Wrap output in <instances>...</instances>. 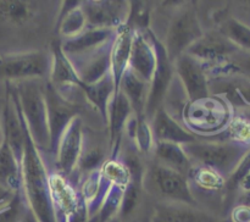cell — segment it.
Masks as SVG:
<instances>
[{
	"label": "cell",
	"mask_w": 250,
	"mask_h": 222,
	"mask_svg": "<svg viewBox=\"0 0 250 222\" xmlns=\"http://www.w3.org/2000/svg\"><path fill=\"white\" fill-rule=\"evenodd\" d=\"M23 119V117H22ZM24 148L21 159V192L27 207L38 222H59L58 211L53 202L49 172L41 151L24 124Z\"/></svg>",
	"instance_id": "1"
},
{
	"label": "cell",
	"mask_w": 250,
	"mask_h": 222,
	"mask_svg": "<svg viewBox=\"0 0 250 222\" xmlns=\"http://www.w3.org/2000/svg\"><path fill=\"white\" fill-rule=\"evenodd\" d=\"M24 124L39 150L50 151L44 84L41 80L19 81L12 84Z\"/></svg>",
	"instance_id": "2"
},
{
	"label": "cell",
	"mask_w": 250,
	"mask_h": 222,
	"mask_svg": "<svg viewBox=\"0 0 250 222\" xmlns=\"http://www.w3.org/2000/svg\"><path fill=\"white\" fill-rule=\"evenodd\" d=\"M182 146L193 165L211 168L225 181L248 151V146L232 141H204L198 139Z\"/></svg>",
	"instance_id": "3"
},
{
	"label": "cell",
	"mask_w": 250,
	"mask_h": 222,
	"mask_svg": "<svg viewBox=\"0 0 250 222\" xmlns=\"http://www.w3.org/2000/svg\"><path fill=\"white\" fill-rule=\"evenodd\" d=\"M143 189L163 199L164 202L197 206L187 176L158 161H154L144 170Z\"/></svg>",
	"instance_id": "4"
},
{
	"label": "cell",
	"mask_w": 250,
	"mask_h": 222,
	"mask_svg": "<svg viewBox=\"0 0 250 222\" xmlns=\"http://www.w3.org/2000/svg\"><path fill=\"white\" fill-rule=\"evenodd\" d=\"M204 34L199 17L192 6L181 7L171 19L163 43L171 62L185 54Z\"/></svg>",
	"instance_id": "5"
},
{
	"label": "cell",
	"mask_w": 250,
	"mask_h": 222,
	"mask_svg": "<svg viewBox=\"0 0 250 222\" xmlns=\"http://www.w3.org/2000/svg\"><path fill=\"white\" fill-rule=\"evenodd\" d=\"M50 54L43 50L0 55V80H42L50 73Z\"/></svg>",
	"instance_id": "6"
},
{
	"label": "cell",
	"mask_w": 250,
	"mask_h": 222,
	"mask_svg": "<svg viewBox=\"0 0 250 222\" xmlns=\"http://www.w3.org/2000/svg\"><path fill=\"white\" fill-rule=\"evenodd\" d=\"M44 97L50 138V151L55 153L59 141L66 127L75 117L78 116V109L75 102L61 94L50 82L44 84Z\"/></svg>",
	"instance_id": "7"
},
{
	"label": "cell",
	"mask_w": 250,
	"mask_h": 222,
	"mask_svg": "<svg viewBox=\"0 0 250 222\" xmlns=\"http://www.w3.org/2000/svg\"><path fill=\"white\" fill-rule=\"evenodd\" d=\"M151 41H153L154 49L156 55V66L154 70L153 77L149 83L148 98H146V110H144V117L150 121L156 111L164 106V101L167 95L168 88L173 81V65L167 58L163 41L159 40L156 37L150 33Z\"/></svg>",
	"instance_id": "8"
},
{
	"label": "cell",
	"mask_w": 250,
	"mask_h": 222,
	"mask_svg": "<svg viewBox=\"0 0 250 222\" xmlns=\"http://www.w3.org/2000/svg\"><path fill=\"white\" fill-rule=\"evenodd\" d=\"M172 65L173 71L177 75L181 87L185 90L189 102L210 97L207 68L204 63L185 53L178 56Z\"/></svg>",
	"instance_id": "9"
},
{
	"label": "cell",
	"mask_w": 250,
	"mask_h": 222,
	"mask_svg": "<svg viewBox=\"0 0 250 222\" xmlns=\"http://www.w3.org/2000/svg\"><path fill=\"white\" fill-rule=\"evenodd\" d=\"M239 50L241 49L237 48L219 31H210L203 34L186 53L204 63L205 68H209L225 62L239 53Z\"/></svg>",
	"instance_id": "10"
},
{
	"label": "cell",
	"mask_w": 250,
	"mask_h": 222,
	"mask_svg": "<svg viewBox=\"0 0 250 222\" xmlns=\"http://www.w3.org/2000/svg\"><path fill=\"white\" fill-rule=\"evenodd\" d=\"M81 9L87 22V28L117 29L127 21L128 1H81Z\"/></svg>",
	"instance_id": "11"
},
{
	"label": "cell",
	"mask_w": 250,
	"mask_h": 222,
	"mask_svg": "<svg viewBox=\"0 0 250 222\" xmlns=\"http://www.w3.org/2000/svg\"><path fill=\"white\" fill-rule=\"evenodd\" d=\"M6 100L1 110V128L4 141L21 163L24 148V126L14 87L7 82Z\"/></svg>",
	"instance_id": "12"
},
{
	"label": "cell",
	"mask_w": 250,
	"mask_h": 222,
	"mask_svg": "<svg viewBox=\"0 0 250 222\" xmlns=\"http://www.w3.org/2000/svg\"><path fill=\"white\" fill-rule=\"evenodd\" d=\"M185 120L192 129L215 131L229 120V107L225 101L212 99L210 95L205 99L189 102L185 110Z\"/></svg>",
	"instance_id": "13"
},
{
	"label": "cell",
	"mask_w": 250,
	"mask_h": 222,
	"mask_svg": "<svg viewBox=\"0 0 250 222\" xmlns=\"http://www.w3.org/2000/svg\"><path fill=\"white\" fill-rule=\"evenodd\" d=\"M83 143V123L80 116L75 117L63 131L56 148V166L59 172L70 176L76 171Z\"/></svg>",
	"instance_id": "14"
},
{
	"label": "cell",
	"mask_w": 250,
	"mask_h": 222,
	"mask_svg": "<svg viewBox=\"0 0 250 222\" xmlns=\"http://www.w3.org/2000/svg\"><path fill=\"white\" fill-rule=\"evenodd\" d=\"M116 29L111 28H87L78 36L61 40V49L67 56L68 60L83 58L106 44L111 43L114 39Z\"/></svg>",
	"instance_id": "15"
},
{
	"label": "cell",
	"mask_w": 250,
	"mask_h": 222,
	"mask_svg": "<svg viewBox=\"0 0 250 222\" xmlns=\"http://www.w3.org/2000/svg\"><path fill=\"white\" fill-rule=\"evenodd\" d=\"M133 114L131 104L120 90L115 92L107 106L106 122L109 124V150L110 160H116L119 156L121 139L126 129L127 121Z\"/></svg>",
	"instance_id": "16"
},
{
	"label": "cell",
	"mask_w": 250,
	"mask_h": 222,
	"mask_svg": "<svg viewBox=\"0 0 250 222\" xmlns=\"http://www.w3.org/2000/svg\"><path fill=\"white\" fill-rule=\"evenodd\" d=\"M155 143H173L185 145L198 141L195 134L186 129L167 110L161 106L149 121Z\"/></svg>",
	"instance_id": "17"
},
{
	"label": "cell",
	"mask_w": 250,
	"mask_h": 222,
	"mask_svg": "<svg viewBox=\"0 0 250 222\" xmlns=\"http://www.w3.org/2000/svg\"><path fill=\"white\" fill-rule=\"evenodd\" d=\"M156 66V55L150 32L134 31L132 39L128 67L137 76L150 83Z\"/></svg>",
	"instance_id": "18"
},
{
	"label": "cell",
	"mask_w": 250,
	"mask_h": 222,
	"mask_svg": "<svg viewBox=\"0 0 250 222\" xmlns=\"http://www.w3.org/2000/svg\"><path fill=\"white\" fill-rule=\"evenodd\" d=\"M111 45L112 41L100 48L99 50L89 54V55L71 61L81 83L92 84V83L102 80L104 76H106L110 72V68H111V60H110Z\"/></svg>",
	"instance_id": "19"
},
{
	"label": "cell",
	"mask_w": 250,
	"mask_h": 222,
	"mask_svg": "<svg viewBox=\"0 0 250 222\" xmlns=\"http://www.w3.org/2000/svg\"><path fill=\"white\" fill-rule=\"evenodd\" d=\"M51 66L49 73V82L59 90L63 92L71 87L80 88V80L75 67L61 49L60 39H54L50 45Z\"/></svg>",
	"instance_id": "20"
},
{
	"label": "cell",
	"mask_w": 250,
	"mask_h": 222,
	"mask_svg": "<svg viewBox=\"0 0 250 222\" xmlns=\"http://www.w3.org/2000/svg\"><path fill=\"white\" fill-rule=\"evenodd\" d=\"M150 222H221L214 215L199 207L185 204L159 202Z\"/></svg>",
	"instance_id": "21"
},
{
	"label": "cell",
	"mask_w": 250,
	"mask_h": 222,
	"mask_svg": "<svg viewBox=\"0 0 250 222\" xmlns=\"http://www.w3.org/2000/svg\"><path fill=\"white\" fill-rule=\"evenodd\" d=\"M132 39H133V31L129 29L126 24L116 29L114 40H112L111 54H110V60H111L110 72H111L112 78H114L116 92L119 89L120 81H121L122 76L128 68Z\"/></svg>",
	"instance_id": "22"
},
{
	"label": "cell",
	"mask_w": 250,
	"mask_h": 222,
	"mask_svg": "<svg viewBox=\"0 0 250 222\" xmlns=\"http://www.w3.org/2000/svg\"><path fill=\"white\" fill-rule=\"evenodd\" d=\"M125 94L131 104L132 110L136 117H144L146 98L149 92V83L137 76L131 68H127L126 72L120 81L119 89Z\"/></svg>",
	"instance_id": "23"
},
{
	"label": "cell",
	"mask_w": 250,
	"mask_h": 222,
	"mask_svg": "<svg viewBox=\"0 0 250 222\" xmlns=\"http://www.w3.org/2000/svg\"><path fill=\"white\" fill-rule=\"evenodd\" d=\"M80 89L83 93L85 99H87V101L92 104L94 109H97L98 112L102 115L103 119L106 121L107 106H109L112 95L116 92V87H115L111 72H109L102 80L92 83V84L80 83Z\"/></svg>",
	"instance_id": "24"
},
{
	"label": "cell",
	"mask_w": 250,
	"mask_h": 222,
	"mask_svg": "<svg viewBox=\"0 0 250 222\" xmlns=\"http://www.w3.org/2000/svg\"><path fill=\"white\" fill-rule=\"evenodd\" d=\"M153 150L155 161L159 163L183 173L187 177L189 176L194 165L183 150L182 145L173 143H155Z\"/></svg>",
	"instance_id": "25"
},
{
	"label": "cell",
	"mask_w": 250,
	"mask_h": 222,
	"mask_svg": "<svg viewBox=\"0 0 250 222\" xmlns=\"http://www.w3.org/2000/svg\"><path fill=\"white\" fill-rule=\"evenodd\" d=\"M0 187L11 193L21 190V163L4 139L0 143Z\"/></svg>",
	"instance_id": "26"
},
{
	"label": "cell",
	"mask_w": 250,
	"mask_h": 222,
	"mask_svg": "<svg viewBox=\"0 0 250 222\" xmlns=\"http://www.w3.org/2000/svg\"><path fill=\"white\" fill-rule=\"evenodd\" d=\"M105 163V150L99 143H95L92 137L87 136L83 132V143L78 159L77 168L81 172H87L88 175L100 170Z\"/></svg>",
	"instance_id": "27"
},
{
	"label": "cell",
	"mask_w": 250,
	"mask_h": 222,
	"mask_svg": "<svg viewBox=\"0 0 250 222\" xmlns=\"http://www.w3.org/2000/svg\"><path fill=\"white\" fill-rule=\"evenodd\" d=\"M126 129L129 137L134 141L137 150L144 154H148L153 150V133H151L150 123L146 117H136L132 115L127 121Z\"/></svg>",
	"instance_id": "28"
},
{
	"label": "cell",
	"mask_w": 250,
	"mask_h": 222,
	"mask_svg": "<svg viewBox=\"0 0 250 222\" xmlns=\"http://www.w3.org/2000/svg\"><path fill=\"white\" fill-rule=\"evenodd\" d=\"M29 1L6 0L0 1V17L12 26H24L33 19V6Z\"/></svg>",
	"instance_id": "29"
},
{
	"label": "cell",
	"mask_w": 250,
	"mask_h": 222,
	"mask_svg": "<svg viewBox=\"0 0 250 222\" xmlns=\"http://www.w3.org/2000/svg\"><path fill=\"white\" fill-rule=\"evenodd\" d=\"M219 32L238 49L250 50V27L234 17H225L220 22Z\"/></svg>",
	"instance_id": "30"
},
{
	"label": "cell",
	"mask_w": 250,
	"mask_h": 222,
	"mask_svg": "<svg viewBox=\"0 0 250 222\" xmlns=\"http://www.w3.org/2000/svg\"><path fill=\"white\" fill-rule=\"evenodd\" d=\"M143 190V177H131L128 184L125 187L122 195L121 206L117 217L125 222L128 217L133 215L141 202V194Z\"/></svg>",
	"instance_id": "31"
},
{
	"label": "cell",
	"mask_w": 250,
	"mask_h": 222,
	"mask_svg": "<svg viewBox=\"0 0 250 222\" xmlns=\"http://www.w3.org/2000/svg\"><path fill=\"white\" fill-rule=\"evenodd\" d=\"M84 29H87V22H85V17L81 9V5L76 9L71 10L61 20L56 21V31L59 33V39L61 40L78 36Z\"/></svg>",
	"instance_id": "32"
},
{
	"label": "cell",
	"mask_w": 250,
	"mask_h": 222,
	"mask_svg": "<svg viewBox=\"0 0 250 222\" xmlns=\"http://www.w3.org/2000/svg\"><path fill=\"white\" fill-rule=\"evenodd\" d=\"M125 188L120 185L111 184V187L107 190V194L103 202L102 207L98 212L95 221L97 222H109L114 217L119 215L120 206H121L122 195H124Z\"/></svg>",
	"instance_id": "33"
},
{
	"label": "cell",
	"mask_w": 250,
	"mask_h": 222,
	"mask_svg": "<svg viewBox=\"0 0 250 222\" xmlns=\"http://www.w3.org/2000/svg\"><path fill=\"white\" fill-rule=\"evenodd\" d=\"M189 175L193 176V181L199 188L204 190H219L225 187V178L215 172L214 170L205 166H193Z\"/></svg>",
	"instance_id": "34"
},
{
	"label": "cell",
	"mask_w": 250,
	"mask_h": 222,
	"mask_svg": "<svg viewBox=\"0 0 250 222\" xmlns=\"http://www.w3.org/2000/svg\"><path fill=\"white\" fill-rule=\"evenodd\" d=\"M150 23V10L146 2L131 1L129 2L128 17L126 26L132 31H148Z\"/></svg>",
	"instance_id": "35"
},
{
	"label": "cell",
	"mask_w": 250,
	"mask_h": 222,
	"mask_svg": "<svg viewBox=\"0 0 250 222\" xmlns=\"http://www.w3.org/2000/svg\"><path fill=\"white\" fill-rule=\"evenodd\" d=\"M103 176L109 181L111 184L120 185V187L125 188L128 184L131 176H129L128 170L126 166L121 162L120 160H107L105 161L104 165L100 168Z\"/></svg>",
	"instance_id": "36"
},
{
	"label": "cell",
	"mask_w": 250,
	"mask_h": 222,
	"mask_svg": "<svg viewBox=\"0 0 250 222\" xmlns=\"http://www.w3.org/2000/svg\"><path fill=\"white\" fill-rule=\"evenodd\" d=\"M227 134L229 141L248 146L250 144V122L244 116H236L229 122Z\"/></svg>",
	"instance_id": "37"
},
{
	"label": "cell",
	"mask_w": 250,
	"mask_h": 222,
	"mask_svg": "<svg viewBox=\"0 0 250 222\" xmlns=\"http://www.w3.org/2000/svg\"><path fill=\"white\" fill-rule=\"evenodd\" d=\"M27 207L22 192H17L9 204L0 209V222H20Z\"/></svg>",
	"instance_id": "38"
},
{
	"label": "cell",
	"mask_w": 250,
	"mask_h": 222,
	"mask_svg": "<svg viewBox=\"0 0 250 222\" xmlns=\"http://www.w3.org/2000/svg\"><path fill=\"white\" fill-rule=\"evenodd\" d=\"M250 173V150L244 154L243 158L236 166L233 172L229 176V178L225 182V187L227 188L229 192H233L237 187H239V183L244 180Z\"/></svg>",
	"instance_id": "39"
},
{
	"label": "cell",
	"mask_w": 250,
	"mask_h": 222,
	"mask_svg": "<svg viewBox=\"0 0 250 222\" xmlns=\"http://www.w3.org/2000/svg\"><path fill=\"white\" fill-rule=\"evenodd\" d=\"M231 222H250V206L249 205H238L232 210Z\"/></svg>",
	"instance_id": "40"
},
{
	"label": "cell",
	"mask_w": 250,
	"mask_h": 222,
	"mask_svg": "<svg viewBox=\"0 0 250 222\" xmlns=\"http://www.w3.org/2000/svg\"><path fill=\"white\" fill-rule=\"evenodd\" d=\"M20 222H38V221H37V219H36V216L33 215V212H32L28 207H26L23 211V214H22V217H21V220H20Z\"/></svg>",
	"instance_id": "41"
},
{
	"label": "cell",
	"mask_w": 250,
	"mask_h": 222,
	"mask_svg": "<svg viewBox=\"0 0 250 222\" xmlns=\"http://www.w3.org/2000/svg\"><path fill=\"white\" fill-rule=\"evenodd\" d=\"M239 187H241L244 192H250V173L247 177H244V180L239 183Z\"/></svg>",
	"instance_id": "42"
},
{
	"label": "cell",
	"mask_w": 250,
	"mask_h": 222,
	"mask_svg": "<svg viewBox=\"0 0 250 222\" xmlns=\"http://www.w3.org/2000/svg\"><path fill=\"white\" fill-rule=\"evenodd\" d=\"M4 137H2V128H1V116H0V143L2 141Z\"/></svg>",
	"instance_id": "43"
},
{
	"label": "cell",
	"mask_w": 250,
	"mask_h": 222,
	"mask_svg": "<svg viewBox=\"0 0 250 222\" xmlns=\"http://www.w3.org/2000/svg\"><path fill=\"white\" fill-rule=\"evenodd\" d=\"M109 222H122V221H121V220L119 219V217L116 216V217H114V219H112V220H110Z\"/></svg>",
	"instance_id": "44"
},
{
	"label": "cell",
	"mask_w": 250,
	"mask_h": 222,
	"mask_svg": "<svg viewBox=\"0 0 250 222\" xmlns=\"http://www.w3.org/2000/svg\"><path fill=\"white\" fill-rule=\"evenodd\" d=\"M221 222H231L229 220H225V221H221Z\"/></svg>",
	"instance_id": "45"
},
{
	"label": "cell",
	"mask_w": 250,
	"mask_h": 222,
	"mask_svg": "<svg viewBox=\"0 0 250 222\" xmlns=\"http://www.w3.org/2000/svg\"><path fill=\"white\" fill-rule=\"evenodd\" d=\"M249 4H250V2H249Z\"/></svg>",
	"instance_id": "46"
}]
</instances>
